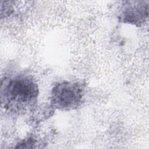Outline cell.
<instances>
[{
    "label": "cell",
    "instance_id": "7a4b0ae2",
    "mask_svg": "<svg viewBox=\"0 0 149 149\" xmlns=\"http://www.w3.org/2000/svg\"><path fill=\"white\" fill-rule=\"evenodd\" d=\"M83 95L82 86L78 83L63 81L52 88L51 102L58 109L69 110L77 107Z\"/></svg>",
    "mask_w": 149,
    "mask_h": 149
},
{
    "label": "cell",
    "instance_id": "3957f363",
    "mask_svg": "<svg viewBox=\"0 0 149 149\" xmlns=\"http://www.w3.org/2000/svg\"><path fill=\"white\" fill-rule=\"evenodd\" d=\"M128 3L124 5L120 18L125 23L139 25L143 23L148 15V5L144 1Z\"/></svg>",
    "mask_w": 149,
    "mask_h": 149
},
{
    "label": "cell",
    "instance_id": "6da1fadb",
    "mask_svg": "<svg viewBox=\"0 0 149 149\" xmlns=\"http://www.w3.org/2000/svg\"><path fill=\"white\" fill-rule=\"evenodd\" d=\"M38 95V87L27 76H17L5 82L2 87V101L10 105H26L32 102Z\"/></svg>",
    "mask_w": 149,
    "mask_h": 149
}]
</instances>
